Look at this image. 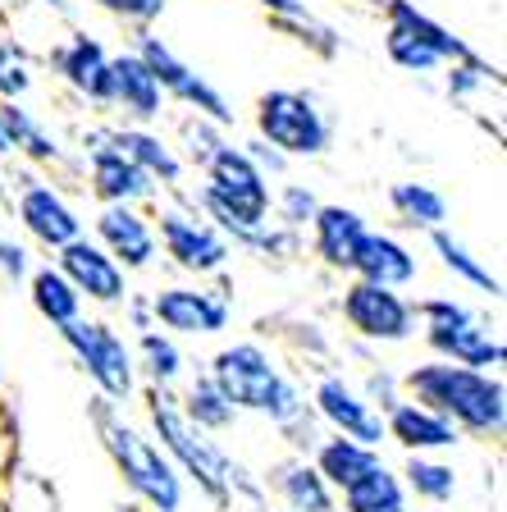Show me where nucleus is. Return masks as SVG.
Segmentation results:
<instances>
[{"instance_id": "4", "label": "nucleus", "mask_w": 507, "mask_h": 512, "mask_svg": "<svg viewBox=\"0 0 507 512\" xmlns=\"http://www.w3.org/2000/svg\"><path fill=\"white\" fill-rule=\"evenodd\" d=\"M256 128H261L265 147H275L279 156H320L334 138L316 101L293 87H275L256 101Z\"/></svg>"}, {"instance_id": "13", "label": "nucleus", "mask_w": 507, "mask_h": 512, "mask_svg": "<svg viewBox=\"0 0 507 512\" xmlns=\"http://www.w3.org/2000/svg\"><path fill=\"white\" fill-rule=\"evenodd\" d=\"M316 407H320V416H325V421L343 439H357V444H366V448H380V439H389V435H384V416L375 412V407H370L366 398L352 389V384L338 380V375L320 380Z\"/></svg>"}, {"instance_id": "16", "label": "nucleus", "mask_w": 507, "mask_h": 512, "mask_svg": "<svg viewBox=\"0 0 507 512\" xmlns=\"http://www.w3.org/2000/svg\"><path fill=\"white\" fill-rule=\"evenodd\" d=\"M19 220L37 243L55 247V252L83 234V220L74 215V206L64 202L55 188H46V183H28V188L19 192Z\"/></svg>"}, {"instance_id": "30", "label": "nucleus", "mask_w": 507, "mask_h": 512, "mask_svg": "<svg viewBox=\"0 0 507 512\" xmlns=\"http://www.w3.org/2000/svg\"><path fill=\"white\" fill-rule=\"evenodd\" d=\"M389 23H398V28H407L412 37H421L425 46H430L439 60H471V51H466L462 42H457L448 28H439L434 19H425L421 10H412L407 0H389Z\"/></svg>"}, {"instance_id": "12", "label": "nucleus", "mask_w": 507, "mask_h": 512, "mask_svg": "<svg viewBox=\"0 0 507 512\" xmlns=\"http://www.w3.org/2000/svg\"><path fill=\"white\" fill-rule=\"evenodd\" d=\"M151 320L174 334H220L229 325V302L206 288H160L151 298Z\"/></svg>"}, {"instance_id": "37", "label": "nucleus", "mask_w": 507, "mask_h": 512, "mask_svg": "<svg viewBox=\"0 0 507 512\" xmlns=\"http://www.w3.org/2000/svg\"><path fill=\"white\" fill-rule=\"evenodd\" d=\"M320 211V202L311 197L302 183H293V188H284V197H279V220L288 224V229H297V224H311V215Z\"/></svg>"}, {"instance_id": "41", "label": "nucleus", "mask_w": 507, "mask_h": 512, "mask_svg": "<svg viewBox=\"0 0 507 512\" xmlns=\"http://www.w3.org/2000/svg\"><path fill=\"white\" fill-rule=\"evenodd\" d=\"M256 5H265V10H275V14H288V19H311L302 0H256Z\"/></svg>"}, {"instance_id": "29", "label": "nucleus", "mask_w": 507, "mask_h": 512, "mask_svg": "<svg viewBox=\"0 0 507 512\" xmlns=\"http://www.w3.org/2000/svg\"><path fill=\"white\" fill-rule=\"evenodd\" d=\"M32 307L42 311L51 325H69V320H78L83 316V293H74V284L60 275V270H37L32 275Z\"/></svg>"}, {"instance_id": "32", "label": "nucleus", "mask_w": 507, "mask_h": 512, "mask_svg": "<svg viewBox=\"0 0 507 512\" xmlns=\"http://www.w3.org/2000/svg\"><path fill=\"white\" fill-rule=\"evenodd\" d=\"M233 412H238V407L220 394V384H215L211 375H201L188 389V398H183V416H188L197 430H224L233 421Z\"/></svg>"}, {"instance_id": "14", "label": "nucleus", "mask_w": 507, "mask_h": 512, "mask_svg": "<svg viewBox=\"0 0 507 512\" xmlns=\"http://www.w3.org/2000/svg\"><path fill=\"white\" fill-rule=\"evenodd\" d=\"M430 348L444 357V362L471 366V371H489V366H503V339H498L489 325H480L476 316L448 320V325H430L425 330Z\"/></svg>"}, {"instance_id": "24", "label": "nucleus", "mask_w": 507, "mask_h": 512, "mask_svg": "<svg viewBox=\"0 0 507 512\" xmlns=\"http://www.w3.org/2000/svg\"><path fill=\"white\" fill-rule=\"evenodd\" d=\"M343 508L348 512H407V485L384 462H375V467L361 471L348 490H343Z\"/></svg>"}, {"instance_id": "6", "label": "nucleus", "mask_w": 507, "mask_h": 512, "mask_svg": "<svg viewBox=\"0 0 507 512\" xmlns=\"http://www.w3.org/2000/svg\"><path fill=\"white\" fill-rule=\"evenodd\" d=\"M60 334H64V343L74 348L78 362H83V371L96 380L101 394L119 398V403L133 394V352H128V343L119 339L110 325L78 316V320H69Z\"/></svg>"}, {"instance_id": "1", "label": "nucleus", "mask_w": 507, "mask_h": 512, "mask_svg": "<svg viewBox=\"0 0 507 512\" xmlns=\"http://www.w3.org/2000/svg\"><path fill=\"white\" fill-rule=\"evenodd\" d=\"M201 206L220 220L224 234H233L238 243L275 252L288 247V234H270V183L265 170H256V160L243 147H215V156L206 160V188H201Z\"/></svg>"}, {"instance_id": "35", "label": "nucleus", "mask_w": 507, "mask_h": 512, "mask_svg": "<svg viewBox=\"0 0 507 512\" xmlns=\"http://www.w3.org/2000/svg\"><path fill=\"white\" fill-rule=\"evenodd\" d=\"M142 357H147V371H151V380L156 384H169L174 375H179V366H183L174 339H165V334H156V330L142 334Z\"/></svg>"}, {"instance_id": "9", "label": "nucleus", "mask_w": 507, "mask_h": 512, "mask_svg": "<svg viewBox=\"0 0 507 512\" xmlns=\"http://www.w3.org/2000/svg\"><path fill=\"white\" fill-rule=\"evenodd\" d=\"M138 55H142V64L151 69V78L160 83V92H169V96H179L183 106H192L197 115H206L211 124H233V110H229V101H224L220 92H215L206 78L192 69V64H183L179 55L169 51L160 37H142L138 42Z\"/></svg>"}, {"instance_id": "23", "label": "nucleus", "mask_w": 507, "mask_h": 512, "mask_svg": "<svg viewBox=\"0 0 507 512\" xmlns=\"http://www.w3.org/2000/svg\"><path fill=\"white\" fill-rule=\"evenodd\" d=\"M106 142L115 151H124V156L133 160L142 174H151V179H165V183H179L183 179V160L174 156V151H169L156 133H147V128H119V133H110Z\"/></svg>"}, {"instance_id": "18", "label": "nucleus", "mask_w": 507, "mask_h": 512, "mask_svg": "<svg viewBox=\"0 0 507 512\" xmlns=\"http://www.w3.org/2000/svg\"><path fill=\"white\" fill-rule=\"evenodd\" d=\"M160 101H165V92H160V83L151 78V69L142 64L138 51L110 55V106L151 124L160 115Z\"/></svg>"}, {"instance_id": "20", "label": "nucleus", "mask_w": 507, "mask_h": 512, "mask_svg": "<svg viewBox=\"0 0 507 512\" xmlns=\"http://www.w3.org/2000/svg\"><path fill=\"white\" fill-rule=\"evenodd\" d=\"M92 192L106 206H133L151 197V174H142L124 151L106 142V147H92Z\"/></svg>"}, {"instance_id": "7", "label": "nucleus", "mask_w": 507, "mask_h": 512, "mask_svg": "<svg viewBox=\"0 0 507 512\" xmlns=\"http://www.w3.org/2000/svg\"><path fill=\"white\" fill-rule=\"evenodd\" d=\"M151 421H156L165 448L183 462V471L201 480V490H211L215 499H224V476H229V462H224L220 448H215L211 439L201 435L188 416H183V407H174L169 398H160V389H156V398H151Z\"/></svg>"}, {"instance_id": "2", "label": "nucleus", "mask_w": 507, "mask_h": 512, "mask_svg": "<svg viewBox=\"0 0 507 512\" xmlns=\"http://www.w3.org/2000/svg\"><path fill=\"white\" fill-rule=\"evenodd\" d=\"M407 389L416 394L421 407L448 416L453 426L471 430V435H503V384L489 371H471V366L457 362H425L407 375Z\"/></svg>"}, {"instance_id": "22", "label": "nucleus", "mask_w": 507, "mask_h": 512, "mask_svg": "<svg viewBox=\"0 0 507 512\" xmlns=\"http://www.w3.org/2000/svg\"><path fill=\"white\" fill-rule=\"evenodd\" d=\"M352 270H357L366 284H384V288H402L416 279V256L389 234H366L352 256Z\"/></svg>"}, {"instance_id": "3", "label": "nucleus", "mask_w": 507, "mask_h": 512, "mask_svg": "<svg viewBox=\"0 0 507 512\" xmlns=\"http://www.w3.org/2000/svg\"><path fill=\"white\" fill-rule=\"evenodd\" d=\"M211 380L220 384V394L229 398L233 407H247V412H261L279 426H293L302 421L307 403L297 394L293 384L279 375V366L265 357V348L256 343H233L211 362Z\"/></svg>"}, {"instance_id": "25", "label": "nucleus", "mask_w": 507, "mask_h": 512, "mask_svg": "<svg viewBox=\"0 0 507 512\" xmlns=\"http://www.w3.org/2000/svg\"><path fill=\"white\" fill-rule=\"evenodd\" d=\"M375 462H380L375 458V448L357 444V439H343V435L325 439V444L316 448V471H320V480H325L329 490H348L352 480H357L361 471H370Z\"/></svg>"}, {"instance_id": "39", "label": "nucleus", "mask_w": 507, "mask_h": 512, "mask_svg": "<svg viewBox=\"0 0 507 512\" xmlns=\"http://www.w3.org/2000/svg\"><path fill=\"white\" fill-rule=\"evenodd\" d=\"M0 270H5V275H14V279L28 275V252H23L19 243H10L5 234H0Z\"/></svg>"}, {"instance_id": "17", "label": "nucleus", "mask_w": 507, "mask_h": 512, "mask_svg": "<svg viewBox=\"0 0 507 512\" xmlns=\"http://www.w3.org/2000/svg\"><path fill=\"white\" fill-rule=\"evenodd\" d=\"M51 64L74 92H83L96 106H110V55L96 37H83V32L69 37V42L51 55Z\"/></svg>"}, {"instance_id": "40", "label": "nucleus", "mask_w": 507, "mask_h": 512, "mask_svg": "<svg viewBox=\"0 0 507 512\" xmlns=\"http://www.w3.org/2000/svg\"><path fill=\"white\" fill-rule=\"evenodd\" d=\"M243 151L256 160V170H265V165H270V170H284V156H279L275 147H265V142H252V147H243Z\"/></svg>"}, {"instance_id": "19", "label": "nucleus", "mask_w": 507, "mask_h": 512, "mask_svg": "<svg viewBox=\"0 0 507 512\" xmlns=\"http://www.w3.org/2000/svg\"><path fill=\"white\" fill-rule=\"evenodd\" d=\"M384 435H393L407 453H439V448L457 444L453 421L430 412V407H421V403H393L389 421H384Z\"/></svg>"}, {"instance_id": "36", "label": "nucleus", "mask_w": 507, "mask_h": 512, "mask_svg": "<svg viewBox=\"0 0 507 512\" xmlns=\"http://www.w3.org/2000/svg\"><path fill=\"white\" fill-rule=\"evenodd\" d=\"M28 87H32V74H28L23 51L14 42H0V96H5V101H14V96H23Z\"/></svg>"}, {"instance_id": "43", "label": "nucleus", "mask_w": 507, "mask_h": 512, "mask_svg": "<svg viewBox=\"0 0 507 512\" xmlns=\"http://www.w3.org/2000/svg\"><path fill=\"white\" fill-rule=\"evenodd\" d=\"M42 5H51V10H64V0H42Z\"/></svg>"}, {"instance_id": "11", "label": "nucleus", "mask_w": 507, "mask_h": 512, "mask_svg": "<svg viewBox=\"0 0 507 512\" xmlns=\"http://www.w3.org/2000/svg\"><path fill=\"white\" fill-rule=\"evenodd\" d=\"M165 252L179 261L183 270L192 275H215V270L229 261V238L220 229H211L206 220H192V215H179V211H165L160 215V238Z\"/></svg>"}, {"instance_id": "15", "label": "nucleus", "mask_w": 507, "mask_h": 512, "mask_svg": "<svg viewBox=\"0 0 507 512\" xmlns=\"http://www.w3.org/2000/svg\"><path fill=\"white\" fill-rule=\"evenodd\" d=\"M96 243L106 247L124 270H142L156 261L160 243L151 234V224L142 220L133 206H106V211L96 215Z\"/></svg>"}, {"instance_id": "10", "label": "nucleus", "mask_w": 507, "mask_h": 512, "mask_svg": "<svg viewBox=\"0 0 507 512\" xmlns=\"http://www.w3.org/2000/svg\"><path fill=\"white\" fill-rule=\"evenodd\" d=\"M55 270L74 284V293H87L92 302H124L128 298L124 266H119L101 243H92V238H83V234L60 247V266Z\"/></svg>"}, {"instance_id": "28", "label": "nucleus", "mask_w": 507, "mask_h": 512, "mask_svg": "<svg viewBox=\"0 0 507 512\" xmlns=\"http://www.w3.org/2000/svg\"><path fill=\"white\" fill-rule=\"evenodd\" d=\"M389 202L412 229H444V220H448L444 192L430 188V183H393Z\"/></svg>"}, {"instance_id": "27", "label": "nucleus", "mask_w": 507, "mask_h": 512, "mask_svg": "<svg viewBox=\"0 0 507 512\" xmlns=\"http://www.w3.org/2000/svg\"><path fill=\"white\" fill-rule=\"evenodd\" d=\"M0 138H5V147L28 151L32 160H55L60 156V142H55L42 128V119H32L19 101H5V106H0Z\"/></svg>"}, {"instance_id": "26", "label": "nucleus", "mask_w": 507, "mask_h": 512, "mask_svg": "<svg viewBox=\"0 0 507 512\" xmlns=\"http://www.w3.org/2000/svg\"><path fill=\"white\" fill-rule=\"evenodd\" d=\"M275 490L284 494L293 512H334V494H329V485L320 480V471L307 467V462H284V467H275Z\"/></svg>"}, {"instance_id": "44", "label": "nucleus", "mask_w": 507, "mask_h": 512, "mask_svg": "<svg viewBox=\"0 0 507 512\" xmlns=\"http://www.w3.org/2000/svg\"><path fill=\"white\" fill-rule=\"evenodd\" d=\"M0 151H10V147H5V138H0Z\"/></svg>"}, {"instance_id": "21", "label": "nucleus", "mask_w": 507, "mask_h": 512, "mask_svg": "<svg viewBox=\"0 0 507 512\" xmlns=\"http://www.w3.org/2000/svg\"><path fill=\"white\" fill-rule=\"evenodd\" d=\"M311 224H316V256L320 261L334 270H352V256H357L361 238L370 234L366 220H361L352 206H320V211L311 215Z\"/></svg>"}, {"instance_id": "5", "label": "nucleus", "mask_w": 507, "mask_h": 512, "mask_svg": "<svg viewBox=\"0 0 507 512\" xmlns=\"http://www.w3.org/2000/svg\"><path fill=\"white\" fill-rule=\"evenodd\" d=\"M106 448L115 453L119 471H124L128 490L147 499L156 512H179L183 508V480L179 467L151 444L147 435H138L133 426H119V421H106Z\"/></svg>"}, {"instance_id": "33", "label": "nucleus", "mask_w": 507, "mask_h": 512, "mask_svg": "<svg viewBox=\"0 0 507 512\" xmlns=\"http://www.w3.org/2000/svg\"><path fill=\"white\" fill-rule=\"evenodd\" d=\"M402 476H407V490H416L421 499H430V503H448L457 494V471L444 467V462L421 458V453H412V462H407Z\"/></svg>"}, {"instance_id": "34", "label": "nucleus", "mask_w": 507, "mask_h": 512, "mask_svg": "<svg viewBox=\"0 0 507 512\" xmlns=\"http://www.w3.org/2000/svg\"><path fill=\"white\" fill-rule=\"evenodd\" d=\"M384 51H389V60L398 64V69H412V74H430L434 64H444L439 55L430 51V46L421 42V37H412L407 28H398V23H389V37H384Z\"/></svg>"}, {"instance_id": "42", "label": "nucleus", "mask_w": 507, "mask_h": 512, "mask_svg": "<svg viewBox=\"0 0 507 512\" xmlns=\"http://www.w3.org/2000/svg\"><path fill=\"white\" fill-rule=\"evenodd\" d=\"M128 311H133V325H138V330H151V302H128Z\"/></svg>"}, {"instance_id": "31", "label": "nucleus", "mask_w": 507, "mask_h": 512, "mask_svg": "<svg viewBox=\"0 0 507 512\" xmlns=\"http://www.w3.org/2000/svg\"><path fill=\"white\" fill-rule=\"evenodd\" d=\"M430 238H434V252H439L444 270H453L457 279H466L471 288H480V293H489V298H494V293H498V279L489 275L485 266H480V256L471 252L462 238H453L448 229H430Z\"/></svg>"}, {"instance_id": "8", "label": "nucleus", "mask_w": 507, "mask_h": 512, "mask_svg": "<svg viewBox=\"0 0 507 512\" xmlns=\"http://www.w3.org/2000/svg\"><path fill=\"white\" fill-rule=\"evenodd\" d=\"M343 320L361 339H380V343H402L416 334V311L412 302L402 298L398 288H384V284H357L343 293Z\"/></svg>"}, {"instance_id": "38", "label": "nucleus", "mask_w": 507, "mask_h": 512, "mask_svg": "<svg viewBox=\"0 0 507 512\" xmlns=\"http://www.w3.org/2000/svg\"><path fill=\"white\" fill-rule=\"evenodd\" d=\"M96 5L119 14V19H133V23H151L165 14V0H96Z\"/></svg>"}]
</instances>
